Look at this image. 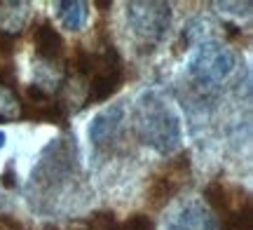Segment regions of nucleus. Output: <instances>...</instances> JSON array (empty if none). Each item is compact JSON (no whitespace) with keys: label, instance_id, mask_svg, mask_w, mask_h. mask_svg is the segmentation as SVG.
<instances>
[{"label":"nucleus","instance_id":"1","mask_svg":"<svg viewBox=\"0 0 253 230\" xmlns=\"http://www.w3.org/2000/svg\"><path fill=\"white\" fill-rule=\"evenodd\" d=\"M134 132L143 146L160 155L181 148V118L160 90H145L134 103Z\"/></svg>","mask_w":253,"mask_h":230},{"label":"nucleus","instance_id":"2","mask_svg":"<svg viewBox=\"0 0 253 230\" xmlns=\"http://www.w3.org/2000/svg\"><path fill=\"white\" fill-rule=\"evenodd\" d=\"M237 66V54L218 40L195 45L188 56V73L202 87H216L227 80Z\"/></svg>","mask_w":253,"mask_h":230},{"label":"nucleus","instance_id":"3","mask_svg":"<svg viewBox=\"0 0 253 230\" xmlns=\"http://www.w3.org/2000/svg\"><path fill=\"white\" fill-rule=\"evenodd\" d=\"M126 24L141 45H160L171 28L169 2H126Z\"/></svg>","mask_w":253,"mask_h":230},{"label":"nucleus","instance_id":"4","mask_svg":"<svg viewBox=\"0 0 253 230\" xmlns=\"http://www.w3.org/2000/svg\"><path fill=\"white\" fill-rule=\"evenodd\" d=\"M167 230H220L218 214L204 197H181L169 207L164 216Z\"/></svg>","mask_w":253,"mask_h":230},{"label":"nucleus","instance_id":"5","mask_svg":"<svg viewBox=\"0 0 253 230\" xmlns=\"http://www.w3.org/2000/svg\"><path fill=\"white\" fill-rule=\"evenodd\" d=\"M31 19V5L24 0H5L0 2V45L12 49V43L17 40Z\"/></svg>","mask_w":253,"mask_h":230},{"label":"nucleus","instance_id":"6","mask_svg":"<svg viewBox=\"0 0 253 230\" xmlns=\"http://www.w3.org/2000/svg\"><path fill=\"white\" fill-rule=\"evenodd\" d=\"M122 122H125V106H122V103H113L108 108H103V111L96 113L94 120H91L89 141L96 148L110 143V141L115 138V134L120 132Z\"/></svg>","mask_w":253,"mask_h":230},{"label":"nucleus","instance_id":"7","mask_svg":"<svg viewBox=\"0 0 253 230\" xmlns=\"http://www.w3.org/2000/svg\"><path fill=\"white\" fill-rule=\"evenodd\" d=\"M33 45H36V59L38 61H52V64H63L66 45L63 38L59 36L49 21H40L33 31Z\"/></svg>","mask_w":253,"mask_h":230},{"label":"nucleus","instance_id":"8","mask_svg":"<svg viewBox=\"0 0 253 230\" xmlns=\"http://www.w3.org/2000/svg\"><path fill=\"white\" fill-rule=\"evenodd\" d=\"M89 5L82 2V0H61L54 2L56 17L61 21V26L66 31H80L87 24V14H89Z\"/></svg>","mask_w":253,"mask_h":230},{"label":"nucleus","instance_id":"9","mask_svg":"<svg viewBox=\"0 0 253 230\" xmlns=\"http://www.w3.org/2000/svg\"><path fill=\"white\" fill-rule=\"evenodd\" d=\"M24 118V103L12 83L0 78V122H17Z\"/></svg>","mask_w":253,"mask_h":230},{"label":"nucleus","instance_id":"10","mask_svg":"<svg viewBox=\"0 0 253 230\" xmlns=\"http://www.w3.org/2000/svg\"><path fill=\"white\" fill-rule=\"evenodd\" d=\"M213 7H218L220 14H230V17H251V2H213Z\"/></svg>","mask_w":253,"mask_h":230},{"label":"nucleus","instance_id":"11","mask_svg":"<svg viewBox=\"0 0 253 230\" xmlns=\"http://www.w3.org/2000/svg\"><path fill=\"white\" fill-rule=\"evenodd\" d=\"M115 230H153V221L148 216H143V214H134L125 223H120Z\"/></svg>","mask_w":253,"mask_h":230},{"label":"nucleus","instance_id":"12","mask_svg":"<svg viewBox=\"0 0 253 230\" xmlns=\"http://www.w3.org/2000/svg\"><path fill=\"white\" fill-rule=\"evenodd\" d=\"M0 230H24L14 219H9L5 214H0Z\"/></svg>","mask_w":253,"mask_h":230},{"label":"nucleus","instance_id":"13","mask_svg":"<svg viewBox=\"0 0 253 230\" xmlns=\"http://www.w3.org/2000/svg\"><path fill=\"white\" fill-rule=\"evenodd\" d=\"M2 184L7 185V188H12V167H7V172H5V174H2Z\"/></svg>","mask_w":253,"mask_h":230},{"label":"nucleus","instance_id":"14","mask_svg":"<svg viewBox=\"0 0 253 230\" xmlns=\"http://www.w3.org/2000/svg\"><path fill=\"white\" fill-rule=\"evenodd\" d=\"M5 138H7V137H5V134H2V132H0V148L5 146Z\"/></svg>","mask_w":253,"mask_h":230}]
</instances>
